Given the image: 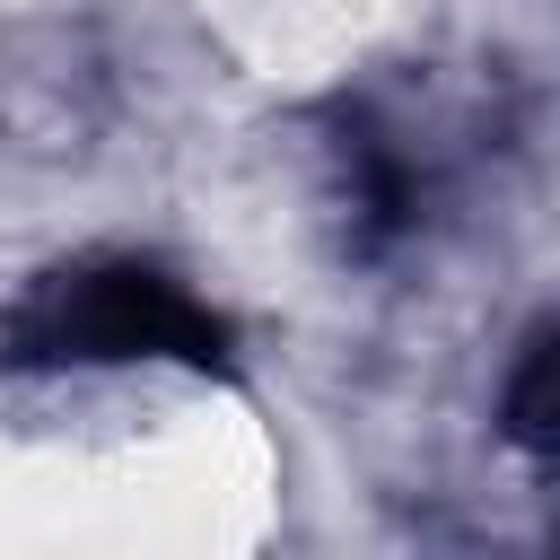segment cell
<instances>
[{"instance_id": "1", "label": "cell", "mask_w": 560, "mask_h": 560, "mask_svg": "<svg viewBox=\"0 0 560 560\" xmlns=\"http://www.w3.org/2000/svg\"><path fill=\"white\" fill-rule=\"evenodd\" d=\"M122 359L228 368V324L175 271L131 262V254L52 271L0 324V368H122Z\"/></svg>"}, {"instance_id": "3", "label": "cell", "mask_w": 560, "mask_h": 560, "mask_svg": "<svg viewBox=\"0 0 560 560\" xmlns=\"http://www.w3.org/2000/svg\"><path fill=\"white\" fill-rule=\"evenodd\" d=\"M499 429H508V446H525V455L560 464V324H542V332L525 341V359L508 368Z\"/></svg>"}, {"instance_id": "2", "label": "cell", "mask_w": 560, "mask_h": 560, "mask_svg": "<svg viewBox=\"0 0 560 560\" xmlns=\"http://www.w3.org/2000/svg\"><path fill=\"white\" fill-rule=\"evenodd\" d=\"M105 122V61L79 26H18L0 35V149L70 158Z\"/></svg>"}]
</instances>
